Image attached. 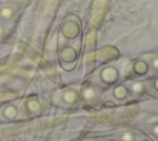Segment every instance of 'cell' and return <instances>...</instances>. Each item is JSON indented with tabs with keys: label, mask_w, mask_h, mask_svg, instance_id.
Segmentation results:
<instances>
[{
	"label": "cell",
	"mask_w": 158,
	"mask_h": 141,
	"mask_svg": "<svg viewBox=\"0 0 158 141\" xmlns=\"http://www.w3.org/2000/svg\"><path fill=\"white\" fill-rule=\"evenodd\" d=\"M132 141H151V140L148 137H146L144 135H142V134H135Z\"/></svg>",
	"instance_id": "cell-5"
},
{
	"label": "cell",
	"mask_w": 158,
	"mask_h": 141,
	"mask_svg": "<svg viewBox=\"0 0 158 141\" xmlns=\"http://www.w3.org/2000/svg\"><path fill=\"white\" fill-rule=\"evenodd\" d=\"M114 96L118 100H123L128 96V89L125 87V85H117L115 89H114Z\"/></svg>",
	"instance_id": "cell-3"
},
{
	"label": "cell",
	"mask_w": 158,
	"mask_h": 141,
	"mask_svg": "<svg viewBox=\"0 0 158 141\" xmlns=\"http://www.w3.org/2000/svg\"><path fill=\"white\" fill-rule=\"evenodd\" d=\"M100 78L102 82L107 83V84H111V83H115L117 79H118V72L112 68V67H109V68H105L101 74H100Z\"/></svg>",
	"instance_id": "cell-1"
},
{
	"label": "cell",
	"mask_w": 158,
	"mask_h": 141,
	"mask_svg": "<svg viewBox=\"0 0 158 141\" xmlns=\"http://www.w3.org/2000/svg\"><path fill=\"white\" fill-rule=\"evenodd\" d=\"M75 96H77V94L73 92V90H69L65 95H64V98H65V100H68V101H73L74 99H75Z\"/></svg>",
	"instance_id": "cell-6"
},
{
	"label": "cell",
	"mask_w": 158,
	"mask_h": 141,
	"mask_svg": "<svg viewBox=\"0 0 158 141\" xmlns=\"http://www.w3.org/2000/svg\"><path fill=\"white\" fill-rule=\"evenodd\" d=\"M131 90L133 93H141V92H144V85L141 83V82H136L131 85Z\"/></svg>",
	"instance_id": "cell-4"
},
{
	"label": "cell",
	"mask_w": 158,
	"mask_h": 141,
	"mask_svg": "<svg viewBox=\"0 0 158 141\" xmlns=\"http://www.w3.org/2000/svg\"><path fill=\"white\" fill-rule=\"evenodd\" d=\"M152 67H153L154 69H158V58H154V59L152 61Z\"/></svg>",
	"instance_id": "cell-8"
},
{
	"label": "cell",
	"mask_w": 158,
	"mask_h": 141,
	"mask_svg": "<svg viewBox=\"0 0 158 141\" xmlns=\"http://www.w3.org/2000/svg\"><path fill=\"white\" fill-rule=\"evenodd\" d=\"M133 70H135L136 74L143 75V74H146V73L149 70V66H148L147 62L139 59V61H136V62L133 63Z\"/></svg>",
	"instance_id": "cell-2"
},
{
	"label": "cell",
	"mask_w": 158,
	"mask_h": 141,
	"mask_svg": "<svg viewBox=\"0 0 158 141\" xmlns=\"http://www.w3.org/2000/svg\"><path fill=\"white\" fill-rule=\"evenodd\" d=\"M154 92H157V94H158V78H154L153 80H152V87H151Z\"/></svg>",
	"instance_id": "cell-7"
}]
</instances>
